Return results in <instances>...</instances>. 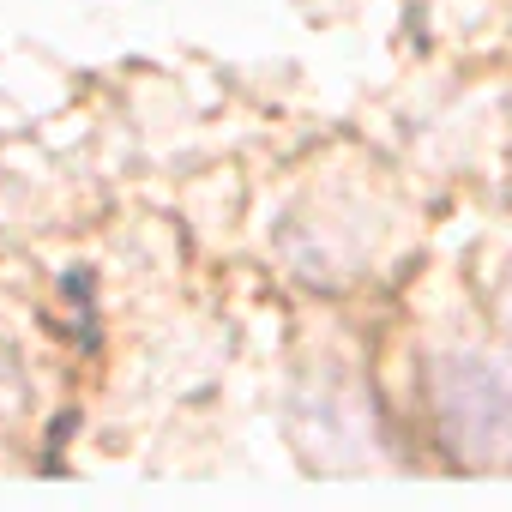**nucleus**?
<instances>
[{
    "instance_id": "f257e3e1",
    "label": "nucleus",
    "mask_w": 512,
    "mask_h": 512,
    "mask_svg": "<svg viewBox=\"0 0 512 512\" xmlns=\"http://www.w3.org/2000/svg\"><path fill=\"white\" fill-rule=\"evenodd\" d=\"M434 428L458 470H512V362L452 350L434 362Z\"/></svg>"
},
{
    "instance_id": "f03ea898",
    "label": "nucleus",
    "mask_w": 512,
    "mask_h": 512,
    "mask_svg": "<svg viewBox=\"0 0 512 512\" xmlns=\"http://www.w3.org/2000/svg\"><path fill=\"white\" fill-rule=\"evenodd\" d=\"M500 326H506V338H512V278H506V290H500Z\"/></svg>"
}]
</instances>
